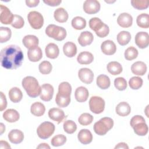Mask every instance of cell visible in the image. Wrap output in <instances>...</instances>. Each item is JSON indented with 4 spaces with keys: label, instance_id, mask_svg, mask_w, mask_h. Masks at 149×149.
Instances as JSON below:
<instances>
[{
    "label": "cell",
    "instance_id": "obj_42",
    "mask_svg": "<svg viewBox=\"0 0 149 149\" xmlns=\"http://www.w3.org/2000/svg\"><path fill=\"white\" fill-rule=\"evenodd\" d=\"M93 121V116L88 113H82L78 119L79 123L83 126H87L92 123Z\"/></svg>",
    "mask_w": 149,
    "mask_h": 149
},
{
    "label": "cell",
    "instance_id": "obj_48",
    "mask_svg": "<svg viewBox=\"0 0 149 149\" xmlns=\"http://www.w3.org/2000/svg\"><path fill=\"white\" fill-rule=\"evenodd\" d=\"M24 24V22L22 16L17 15H14L13 21L11 23L12 27H13L15 29H21L23 27Z\"/></svg>",
    "mask_w": 149,
    "mask_h": 149
},
{
    "label": "cell",
    "instance_id": "obj_52",
    "mask_svg": "<svg viewBox=\"0 0 149 149\" xmlns=\"http://www.w3.org/2000/svg\"><path fill=\"white\" fill-rule=\"evenodd\" d=\"M40 2L39 0H26V5L30 8L37 6Z\"/></svg>",
    "mask_w": 149,
    "mask_h": 149
},
{
    "label": "cell",
    "instance_id": "obj_55",
    "mask_svg": "<svg viewBox=\"0 0 149 149\" xmlns=\"http://www.w3.org/2000/svg\"><path fill=\"white\" fill-rule=\"evenodd\" d=\"M37 148H48L49 149L50 148V147L48 146V144L47 143H41L37 147Z\"/></svg>",
    "mask_w": 149,
    "mask_h": 149
},
{
    "label": "cell",
    "instance_id": "obj_46",
    "mask_svg": "<svg viewBox=\"0 0 149 149\" xmlns=\"http://www.w3.org/2000/svg\"><path fill=\"white\" fill-rule=\"evenodd\" d=\"M132 5L138 10H144L147 9L149 5V1L147 0L139 1V0H133L131 1Z\"/></svg>",
    "mask_w": 149,
    "mask_h": 149
},
{
    "label": "cell",
    "instance_id": "obj_14",
    "mask_svg": "<svg viewBox=\"0 0 149 149\" xmlns=\"http://www.w3.org/2000/svg\"><path fill=\"white\" fill-rule=\"evenodd\" d=\"M79 79L85 84H90L94 79V73L88 68H84L80 69L78 72Z\"/></svg>",
    "mask_w": 149,
    "mask_h": 149
},
{
    "label": "cell",
    "instance_id": "obj_29",
    "mask_svg": "<svg viewBox=\"0 0 149 149\" xmlns=\"http://www.w3.org/2000/svg\"><path fill=\"white\" fill-rule=\"evenodd\" d=\"M115 111L118 115L126 116L130 113L131 108L128 103L126 102H121L117 105Z\"/></svg>",
    "mask_w": 149,
    "mask_h": 149
},
{
    "label": "cell",
    "instance_id": "obj_37",
    "mask_svg": "<svg viewBox=\"0 0 149 149\" xmlns=\"http://www.w3.org/2000/svg\"><path fill=\"white\" fill-rule=\"evenodd\" d=\"M72 26L76 30H82L86 26V21L82 17L76 16L72 19Z\"/></svg>",
    "mask_w": 149,
    "mask_h": 149
},
{
    "label": "cell",
    "instance_id": "obj_54",
    "mask_svg": "<svg viewBox=\"0 0 149 149\" xmlns=\"http://www.w3.org/2000/svg\"><path fill=\"white\" fill-rule=\"evenodd\" d=\"M0 148L1 149H2V148H10L11 147L9 146V144L8 143V142H6V141L1 140V141H0Z\"/></svg>",
    "mask_w": 149,
    "mask_h": 149
},
{
    "label": "cell",
    "instance_id": "obj_21",
    "mask_svg": "<svg viewBox=\"0 0 149 149\" xmlns=\"http://www.w3.org/2000/svg\"><path fill=\"white\" fill-rule=\"evenodd\" d=\"M8 139L12 143L19 144L23 140L24 134L21 130L13 129L8 133Z\"/></svg>",
    "mask_w": 149,
    "mask_h": 149
},
{
    "label": "cell",
    "instance_id": "obj_5",
    "mask_svg": "<svg viewBox=\"0 0 149 149\" xmlns=\"http://www.w3.org/2000/svg\"><path fill=\"white\" fill-rule=\"evenodd\" d=\"M113 126V120L109 117H104L94 123V130L98 135L104 136L112 128Z\"/></svg>",
    "mask_w": 149,
    "mask_h": 149
},
{
    "label": "cell",
    "instance_id": "obj_45",
    "mask_svg": "<svg viewBox=\"0 0 149 149\" xmlns=\"http://www.w3.org/2000/svg\"><path fill=\"white\" fill-rule=\"evenodd\" d=\"M66 141V137L63 134H58L52 137L51 141L52 146L58 147L63 145Z\"/></svg>",
    "mask_w": 149,
    "mask_h": 149
},
{
    "label": "cell",
    "instance_id": "obj_27",
    "mask_svg": "<svg viewBox=\"0 0 149 149\" xmlns=\"http://www.w3.org/2000/svg\"><path fill=\"white\" fill-rule=\"evenodd\" d=\"M94 60V56L91 52L84 51L80 52L77 57V61L81 65H88L91 63Z\"/></svg>",
    "mask_w": 149,
    "mask_h": 149
},
{
    "label": "cell",
    "instance_id": "obj_3",
    "mask_svg": "<svg viewBox=\"0 0 149 149\" xmlns=\"http://www.w3.org/2000/svg\"><path fill=\"white\" fill-rule=\"evenodd\" d=\"M22 84L30 97L36 98L40 94L41 87L35 77L32 76L25 77L22 80Z\"/></svg>",
    "mask_w": 149,
    "mask_h": 149
},
{
    "label": "cell",
    "instance_id": "obj_28",
    "mask_svg": "<svg viewBox=\"0 0 149 149\" xmlns=\"http://www.w3.org/2000/svg\"><path fill=\"white\" fill-rule=\"evenodd\" d=\"M63 51L64 54L69 57L72 58L76 55L77 53V47L74 43L72 42H66L63 47Z\"/></svg>",
    "mask_w": 149,
    "mask_h": 149
},
{
    "label": "cell",
    "instance_id": "obj_39",
    "mask_svg": "<svg viewBox=\"0 0 149 149\" xmlns=\"http://www.w3.org/2000/svg\"><path fill=\"white\" fill-rule=\"evenodd\" d=\"M104 23L98 17H93L89 20L90 28L93 31L97 32L104 25Z\"/></svg>",
    "mask_w": 149,
    "mask_h": 149
},
{
    "label": "cell",
    "instance_id": "obj_12",
    "mask_svg": "<svg viewBox=\"0 0 149 149\" xmlns=\"http://www.w3.org/2000/svg\"><path fill=\"white\" fill-rule=\"evenodd\" d=\"M135 43L137 46L144 49L147 48L149 44V35L147 32L140 31L136 34L135 36Z\"/></svg>",
    "mask_w": 149,
    "mask_h": 149
},
{
    "label": "cell",
    "instance_id": "obj_16",
    "mask_svg": "<svg viewBox=\"0 0 149 149\" xmlns=\"http://www.w3.org/2000/svg\"><path fill=\"white\" fill-rule=\"evenodd\" d=\"M117 23L123 28H128L132 25L133 17L127 13H122L118 17Z\"/></svg>",
    "mask_w": 149,
    "mask_h": 149
},
{
    "label": "cell",
    "instance_id": "obj_11",
    "mask_svg": "<svg viewBox=\"0 0 149 149\" xmlns=\"http://www.w3.org/2000/svg\"><path fill=\"white\" fill-rule=\"evenodd\" d=\"M0 8V21L1 23L3 24H11L14 15L6 6L1 5Z\"/></svg>",
    "mask_w": 149,
    "mask_h": 149
},
{
    "label": "cell",
    "instance_id": "obj_23",
    "mask_svg": "<svg viewBox=\"0 0 149 149\" xmlns=\"http://www.w3.org/2000/svg\"><path fill=\"white\" fill-rule=\"evenodd\" d=\"M27 56L31 62H36L39 61L42 57L41 49L39 47L30 49L27 52Z\"/></svg>",
    "mask_w": 149,
    "mask_h": 149
},
{
    "label": "cell",
    "instance_id": "obj_34",
    "mask_svg": "<svg viewBox=\"0 0 149 149\" xmlns=\"http://www.w3.org/2000/svg\"><path fill=\"white\" fill-rule=\"evenodd\" d=\"M97 86L102 90L107 89L109 87L111 81L109 77L105 74H100L97 78Z\"/></svg>",
    "mask_w": 149,
    "mask_h": 149
},
{
    "label": "cell",
    "instance_id": "obj_2",
    "mask_svg": "<svg viewBox=\"0 0 149 149\" xmlns=\"http://www.w3.org/2000/svg\"><path fill=\"white\" fill-rule=\"evenodd\" d=\"M71 92L72 87L68 82L63 81L59 84L58 92L55 98V102L58 107L65 108L69 105L70 102Z\"/></svg>",
    "mask_w": 149,
    "mask_h": 149
},
{
    "label": "cell",
    "instance_id": "obj_4",
    "mask_svg": "<svg viewBox=\"0 0 149 149\" xmlns=\"http://www.w3.org/2000/svg\"><path fill=\"white\" fill-rule=\"evenodd\" d=\"M130 126L133 127L134 133L140 136L147 134L148 127L144 118L141 115H135L130 120Z\"/></svg>",
    "mask_w": 149,
    "mask_h": 149
},
{
    "label": "cell",
    "instance_id": "obj_50",
    "mask_svg": "<svg viewBox=\"0 0 149 149\" xmlns=\"http://www.w3.org/2000/svg\"><path fill=\"white\" fill-rule=\"evenodd\" d=\"M1 104H0V111H3L7 106V101L6 97L2 92H1Z\"/></svg>",
    "mask_w": 149,
    "mask_h": 149
},
{
    "label": "cell",
    "instance_id": "obj_17",
    "mask_svg": "<svg viewBox=\"0 0 149 149\" xmlns=\"http://www.w3.org/2000/svg\"><path fill=\"white\" fill-rule=\"evenodd\" d=\"M102 52L107 55H112L116 51V46L111 40H105L101 45Z\"/></svg>",
    "mask_w": 149,
    "mask_h": 149
},
{
    "label": "cell",
    "instance_id": "obj_33",
    "mask_svg": "<svg viewBox=\"0 0 149 149\" xmlns=\"http://www.w3.org/2000/svg\"><path fill=\"white\" fill-rule=\"evenodd\" d=\"M108 72L112 75L119 74L122 72V66L121 64L116 61L110 62L107 66Z\"/></svg>",
    "mask_w": 149,
    "mask_h": 149
},
{
    "label": "cell",
    "instance_id": "obj_20",
    "mask_svg": "<svg viewBox=\"0 0 149 149\" xmlns=\"http://www.w3.org/2000/svg\"><path fill=\"white\" fill-rule=\"evenodd\" d=\"M22 42L26 48L30 49L37 47L39 43V40L36 36L27 35L23 37Z\"/></svg>",
    "mask_w": 149,
    "mask_h": 149
},
{
    "label": "cell",
    "instance_id": "obj_10",
    "mask_svg": "<svg viewBox=\"0 0 149 149\" xmlns=\"http://www.w3.org/2000/svg\"><path fill=\"white\" fill-rule=\"evenodd\" d=\"M100 3L96 0H87L83 3L84 11L89 15L95 14L100 10Z\"/></svg>",
    "mask_w": 149,
    "mask_h": 149
},
{
    "label": "cell",
    "instance_id": "obj_43",
    "mask_svg": "<svg viewBox=\"0 0 149 149\" xmlns=\"http://www.w3.org/2000/svg\"><path fill=\"white\" fill-rule=\"evenodd\" d=\"M143 79L138 76L132 77L129 81V85L132 89L137 90L143 85Z\"/></svg>",
    "mask_w": 149,
    "mask_h": 149
},
{
    "label": "cell",
    "instance_id": "obj_25",
    "mask_svg": "<svg viewBox=\"0 0 149 149\" xmlns=\"http://www.w3.org/2000/svg\"><path fill=\"white\" fill-rule=\"evenodd\" d=\"M89 95L88 90L83 86L77 87L74 93L76 100L79 102H83L87 100Z\"/></svg>",
    "mask_w": 149,
    "mask_h": 149
},
{
    "label": "cell",
    "instance_id": "obj_44",
    "mask_svg": "<svg viewBox=\"0 0 149 149\" xmlns=\"http://www.w3.org/2000/svg\"><path fill=\"white\" fill-rule=\"evenodd\" d=\"M38 69L40 72L42 74H48L51 73L52 66L49 62L47 61H44L40 63Z\"/></svg>",
    "mask_w": 149,
    "mask_h": 149
},
{
    "label": "cell",
    "instance_id": "obj_9",
    "mask_svg": "<svg viewBox=\"0 0 149 149\" xmlns=\"http://www.w3.org/2000/svg\"><path fill=\"white\" fill-rule=\"evenodd\" d=\"M27 19L31 27L34 29H40L44 24L42 15L38 12L31 11L27 15Z\"/></svg>",
    "mask_w": 149,
    "mask_h": 149
},
{
    "label": "cell",
    "instance_id": "obj_36",
    "mask_svg": "<svg viewBox=\"0 0 149 149\" xmlns=\"http://www.w3.org/2000/svg\"><path fill=\"white\" fill-rule=\"evenodd\" d=\"M136 23L139 27L143 29L149 27V15L147 13L139 15L136 19Z\"/></svg>",
    "mask_w": 149,
    "mask_h": 149
},
{
    "label": "cell",
    "instance_id": "obj_38",
    "mask_svg": "<svg viewBox=\"0 0 149 149\" xmlns=\"http://www.w3.org/2000/svg\"><path fill=\"white\" fill-rule=\"evenodd\" d=\"M12 36L11 30L8 27H0V42L3 43L10 40Z\"/></svg>",
    "mask_w": 149,
    "mask_h": 149
},
{
    "label": "cell",
    "instance_id": "obj_22",
    "mask_svg": "<svg viewBox=\"0 0 149 149\" xmlns=\"http://www.w3.org/2000/svg\"><path fill=\"white\" fill-rule=\"evenodd\" d=\"M77 138L81 143L83 144H88L92 141L93 135L89 130L83 129L80 130L79 132Z\"/></svg>",
    "mask_w": 149,
    "mask_h": 149
},
{
    "label": "cell",
    "instance_id": "obj_41",
    "mask_svg": "<svg viewBox=\"0 0 149 149\" xmlns=\"http://www.w3.org/2000/svg\"><path fill=\"white\" fill-rule=\"evenodd\" d=\"M63 129L68 134L74 133L77 129V125L72 120H68L63 123Z\"/></svg>",
    "mask_w": 149,
    "mask_h": 149
},
{
    "label": "cell",
    "instance_id": "obj_31",
    "mask_svg": "<svg viewBox=\"0 0 149 149\" xmlns=\"http://www.w3.org/2000/svg\"><path fill=\"white\" fill-rule=\"evenodd\" d=\"M9 97L12 102L17 103L22 100L23 98V94L20 88L14 87L9 90Z\"/></svg>",
    "mask_w": 149,
    "mask_h": 149
},
{
    "label": "cell",
    "instance_id": "obj_6",
    "mask_svg": "<svg viewBox=\"0 0 149 149\" xmlns=\"http://www.w3.org/2000/svg\"><path fill=\"white\" fill-rule=\"evenodd\" d=\"M46 34L56 41H62L66 37V30L61 26L55 24L48 25L45 29Z\"/></svg>",
    "mask_w": 149,
    "mask_h": 149
},
{
    "label": "cell",
    "instance_id": "obj_56",
    "mask_svg": "<svg viewBox=\"0 0 149 149\" xmlns=\"http://www.w3.org/2000/svg\"><path fill=\"white\" fill-rule=\"evenodd\" d=\"M0 125H1L0 126V127H1V134H2L4 132V131L5 130V127L4 125L2 123H1Z\"/></svg>",
    "mask_w": 149,
    "mask_h": 149
},
{
    "label": "cell",
    "instance_id": "obj_53",
    "mask_svg": "<svg viewBox=\"0 0 149 149\" xmlns=\"http://www.w3.org/2000/svg\"><path fill=\"white\" fill-rule=\"evenodd\" d=\"M117 148H123V149H128L129 147L127 145L126 143H118L115 147V149H117Z\"/></svg>",
    "mask_w": 149,
    "mask_h": 149
},
{
    "label": "cell",
    "instance_id": "obj_1",
    "mask_svg": "<svg viewBox=\"0 0 149 149\" xmlns=\"http://www.w3.org/2000/svg\"><path fill=\"white\" fill-rule=\"evenodd\" d=\"M23 60V54L17 45H7L1 51V64L6 69H14L20 67Z\"/></svg>",
    "mask_w": 149,
    "mask_h": 149
},
{
    "label": "cell",
    "instance_id": "obj_49",
    "mask_svg": "<svg viewBox=\"0 0 149 149\" xmlns=\"http://www.w3.org/2000/svg\"><path fill=\"white\" fill-rule=\"evenodd\" d=\"M109 32V27L104 23L103 26L98 31L95 32V34H97V36H98V37L100 38H104L108 35Z\"/></svg>",
    "mask_w": 149,
    "mask_h": 149
},
{
    "label": "cell",
    "instance_id": "obj_8",
    "mask_svg": "<svg viewBox=\"0 0 149 149\" xmlns=\"http://www.w3.org/2000/svg\"><path fill=\"white\" fill-rule=\"evenodd\" d=\"M89 107L90 111L95 113H102L105 108V101L98 96H93L89 100Z\"/></svg>",
    "mask_w": 149,
    "mask_h": 149
},
{
    "label": "cell",
    "instance_id": "obj_40",
    "mask_svg": "<svg viewBox=\"0 0 149 149\" xmlns=\"http://www.w3.org/2000/svg\"><path fill=\"white\" fill-rule=\"evenodd\" d=\"M124 55L126 60L132 61L136 59L137 57L138 51L136 48L133 47H130L125 50Z\"/></svg>",
    "mask_w": 149,
    "mask_h": 149
},
{
    "label": "cell",
    "instance_id": "obj_18",
    "mask_svg": "<svg viewBox=\"0 0 149 149\" xmlns=\"http://www.w3.org/2000/svg\"><path fill=\"white\" fill-rule=\"evenodd\" d=\"M94 40L93 34L88 31H83L78 38V42L82 47H86L92 43Z\"/></svg>",
    "mask_w": 149,
    "mask_h": 149
},
{
    "label": "cell",
    "instance_id": "obj_7",
    "mask_svg": "<svg viewBox=\"0 0 149 149\" xmlns=\"http://www.w3.org/2000/svg\"><path fill=\"white\" fill-rule=\"evenodd\" d=\"M55 125L50 122H44L41 123L37 129L38 136L42 139L49 138L54 133Z\"/></svg>",
    "mask_w": 149,
    "mask_h": 149
},
{
    "label": "cell",
    "instance_id": "obj_51",
    "mask_svg": "<svg viewBox=\"0 0 149 149\" xmlns=\"http://www.w3.org/2000/svg\"><path fill=\"white\" fill-rule=\"evenodd\" d=\"M43 2L51 6H58L62 2L61 0H44Z\"/></svg>",
    "mask_w": 149,
    "mask_h": 149
},
{
    "label": "cell",
    "instance_id": "obj_35",
    "mask_svg": "<svg viewBox=\"0 0 149 149\" xmlns=\"http://www.w3.org/2000/svg\"><path fill=\"white\" fill-rule=\"evenodd\" d=\"M131 40V34L129 31H122L117 35L118 42L122 46L127 45Z\"/></svg>",
    "mask_w": 149,
    "mask_h": 149
},
{
    "label": "cell",
    "instance_id": "obj_47",
    "mask_svg": "<svg viewBox=\"0 0 149 149\" xmlns=\"http://www.w3.org/2000/svg\"><path fill=\"white\" fill-rule=\"evenodd\" d=\"M115 87L119 91L125 90L127 88L126 80L122 77H117L114 80Z\"/></svg>",
    "mask_w": 149,
    "mask_h": 149
},
{
    "label": "cell",
    "instance_id": "obj_30",
    "mask_svg": "<svg viewBox=\"0 0 149 149\" xmlns=\"http://www.w3.org/2000/svg\"><path fill=\"white\" fill-rule=\"evenodd\" d=\"M54 16L55 20L59 23H65L68 19V13L63 8H59L54 11Z\"/></svg>",
    "mask_w": 149,
    "mask_h": 149
},
{
    "label": "cell",
    "instance_id": "obj_26",
    "mask_svg": "<svg viewBox=\"0 0 149 149\" xmlns=\"http://www.w3.org/2000/svg\"><path fill=\"white\" fill-rule=\"evenodd\" d=\"M20 115L19 112L14 109H8L3 113V118L7 122L13 123L19 120Z\"/></svg>",
    "mask_w": 149,
    "mask_h": 149
},
{
    "label": "cell",
    "instance_id": "obj_32",
    "mask_svg": "<svg viewBox=\"0 0 149 149\" xmlns=\"http://www.w3.org/2000/svg\"><path fill=\"white\" fill-rule=\"evenodd\" d=\"M31 113L36 116H41L44 115L45 111V108L43 104L40 102L33 103L30 108Z\"/></svg>",
    "mask_w": 149,
    "mask_h": 149
},
{
    "label": "cell",
    "instance_id": "obj_24",
    "mask_svg": "<svg viewBox=\"0 0 149 149\" xmlns=\"http://www.w3.org/2000/svg\"><path fill=\"white\" fill-rule=\"evenodd\" d=\"M47 57L50 59L56 58L59 54V49L57 45L54 43H49L45 48Z\"/></svg>",
    "mask_w": 149,
    "mask_h": 149
},
{
    "label": "cell",
    "instance_id": "obj_15",
    "mask_svg": "<svg viewBox=\"0 0 149 149\" xmlns=\"http://www.w3.org/2000/svg\"><path fill=\"white\" fill-rule=\"evenodd\" d=\"M48 116L51 119L56 122L58 124L62 122L66 118L63 111L58 108H51L48 111Z\"/></svg>",
    "mask_w": 149,
    "mask_h": 149
},
{
    "label": "cell",
    "instance_id": "obj_19",
    "mask_svg": "<svg viewBox=\"0 0 149 149\" xmlns=\"http://www.w3.org/2000/svg\"><path fill=\"white\" fill-rule=\"evenodd\" d=\"M147 69L146 64L141 61L136 62L131 66L132 73L138 76H143L146 73Z\"/></svg>",
    "mask_w": 149,
    "mask_h": 149
},
{
    "label": "cell",
    "instance_id": "obj_13",
    "mask_svg": "<svg viewBox=\"0 0 149 149\" xmlns=\"http://www.w3.org/2000/svg\"><path fill=\"white\" fill-rule=\"evenodd\" d=\"M54 87L48 83H45L41 86L40 98L44 101H49L53 97Z\"/></svg>",
    "mask_w": 149,
    "mask_h": 149
}]
</instances>
